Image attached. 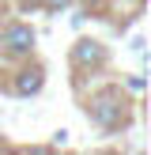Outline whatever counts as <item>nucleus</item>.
<instances>
[{"label":"nucleus","mask_w":151,"mask_h":155,"mask_svg":"<svg viewBox=\"0 0 151 155\" xmlns=\"http://www.w3.org/2000/svg\"><path fill=\"white\" fill-rule=\"evenodd\" d=\"M110 64V49L98 38H79L72 45V68L76 72H102Z\"/></svg>","instance_id":"nucleus-3"},{"label":"nucleus","mask_w":151,"mask_h":155,"mask_svg":"<svg viewBox=\"0 0 151 155\" xmlns=\"http://www.w3.org/2000/svg\"><path fill=\"white\" fill-rule=\"evenodd\" d=\"M72 4H76V0H42V8H45L49 15H57V12H68Z\"/></svg>","instance_id":"nucleus-5"},{"label":"nucleus","mask_w":151,"mask_h":155,"mask_svg":"<svg viewBox=\"0 0 151 155\" xmlns=\"http://www.w3.org/2000/svg\"><path fill=\"white\" fill-rule=\"evenodd\" d=\"M23 8H42V0H19Z\"/></svg>","instance_id":"nucleus-6"},{"label":"nucleus","mask_w":151,"mask_h":155,"mask_svg":"<svg viewBox=\"0 0 151 155\" xmlns=\"http://www.w3.org/2000/svg\"><path fill=\"white\" fill-rule=\"evenodd\" d=\"M34 42H38L34 27L23 19H8L0 27V57H8V61H30Z\"/></svg>","instance_id":"nucleus-2"},{"label":"nucleus","mask_w":151,"mask_h":155,"mask_svg":"<svg viewBox=\"0 0 151 155\" xmlns=\"http://www.w3.org/2000/svg\"><path fill=\"white\" fill-rule=\"evenodd\" d=\"M42 87H45V68L42 64H23L11 76V95L15 98H34Z\"/></svg>","instance_id":"nucleus-4"},{"label":"nucleus","mask_w":151,"mask_h":155,"mask_svg":"<svg viewBox=\"0 0 151 155\" xmlns=\"http://www.w3.org/2000/svg\"><path fill=\"white\" fill-rule=\"evenodd\" d=\"M132 4H136V8H140V4H143V0H132Z\"/></svg>","instance_id":"nucleus-7"},{"label":"nucleus","mask_w":151,"mask_h":155,"mask_svg":"<svg viewBox=\"0 0 151 155\" xmlns=\"http://www.w3.org/2000/svg\"><path fill=\"white\" fill-rule=\"evenodd\" d=\"M87 121L91 125H98L102 133H121V129H128V121H132V110H128V98L125 91L117 87V83H110V87H98L95 95H87Z\"/></svg>","instance_id":"nucleus-1"}]
</instances>
